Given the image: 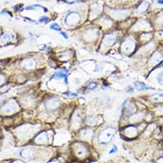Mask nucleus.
Here are the masks:
<instances>
[{"mask_svg":"<svg viewBox=\"0 0 163 163\" xmlns=\"http://www.w3.org/2000/svg\"><path fill=\"white\" fill-rule=\"evenodd\" d=\"M85 35L87 39L89 41H93L97 37V32L94 30H89L86 32Z\"/></svg>","mask_w":163,"mask_h":163,"instance_id":"aec40b11","label":"nucleus"},{"mask_svg":"<svg viewBox=\"0 0 163 163\" xmlns=\"http://www.w3.org/2000/svg\"><path fill=\"white\" fill-rule=\"evenodd\" d=\"M151 100L156 102H163V94L155 93L151 97Z\"/></svg>","mask_w":163,"mask_h":163,"instance_id":"4be33fe9","label":"nucleus"},{"mask_svg":"<svg viewBox=\"0 0 163 163\" xmlns=\"http://www.w3.org/2000/svg\"><path fill=\"white\" fill-rule=\"evenodd\" d=\"M49 141H50V138H49V135L46 131L41 132L37 134L34 138V142L37 145H46L48 143Z\"/></svg>","mask_w":163,"mask_h":163,"instance_id":"6e6552de","label":"nucleus"},{"mask_svg":"<svg viewBox=\"0 0 163 163\" xmlns=\"http://www.w3.org/2000/svg\"><path fill=\"white\" fill-rule=\"evenodd\" d=\"M122 46L125 51H130L134 48V43L132 41L128 40L125 41Z\"/></svg>","mask_w":163,"mask_h":163,"instance_id":"6ab92c4d","label":"nucleus"},{"mask_svg":"<svg viewBox=\"0 0 163 163\" xmlns=\"http://www.w3.org/2000/svg\"><path fill=\"white\" fill-rule=\"evenodd\" d=\"M88 122L89 125H94V124H95L96 120L94 117H88Z\"/></svg>","mask_w":163,"mask_h":163,"instance_id":"a878e982","label":"nucleus"},{"mask_svg":"<svg viewBox=\"0 0 163 163\" xmlns=\"http://www.w3.org/2000/svg\"><path fill=\"white\" fill-rule=\"evenodd\" d=\"M157 3L159 5H163V0H157Z\"/></svg>","mask_w":163,"mask_h":163,"instance_id":"7c9ffc66","label":"nucleus"},{"mask_svg":"<svg viewBox=\"0 0 163 163\" xmlns=\"http://www.w3.org/2000/svg\"><path fill=\"white\" fill-rule=\"evenodd\" d=\"M50 28L52 30H57V31H60V30H61V28L60 27V26L58 24H53L50 26Z\"/></svg>","mask_w":163,"mask_h":163,"instance_id":"393cba45","label":"nucleus"},{"mask_svg":"<svg viewBox=\"0 0 163 163\" xmlns=\"http://www.w3.org/2000/svg\"><path fill=\"white\" fill-rule=\"evenodd\" d=\"M72 125L74 128H78L80 125L82 121V116L80 112L77 111L73 114V118H72Z\"/></svg>","mask_w":163,"mask_h":163,"instance_id":"9b49d317","label":"nucleus"},{"mask_svg":"<svg viewBox=\"0 0 163 163\" xmlns=\"http://www.w3.org/2000/svg\"><path fill=\"white\" fill-rule=\"evenodd\" d=\"M134 85H135V88H136V89L139 91H148V90L153 89L149 85H146L145 83L141 82H138V81L135 82Z\"/></svg>","mask_w":163,"mask_h":163,"instance_id":"dca6fc26","label":"nucleus"},{"mask_svg":"<svg viewBox=\"0 0 163 163\" xmlns=\"http://www.w3.org/2000/svg\"><path fill=\"white\" fill-rule=\"evenodd\" d=\"M81 16L77 12H71L67 14L66 17L65 22L66 24L70 26H74L77 25L80 21Z\"/></svg>","mask_w":163,"mask_h":163,"instance_id":"423d86ee","label":"nucleus"},{"mask_svg":"<svg viewBox=\"0 0 163 163\" xmlns=\"http://www.w3.org/2000/svg\"><path fill=\"white\" fill-rule=\"evenodd\" d=\"M116 151H117V147H116V146H115V145H114V146H113L112 149H111V150L109 151V154H114V153H115Z\"/></svg>","mask_w":163,"mask_h":163,"instance_id":"cd10ccee","label":"nucleus"},{"mask_svg":"<svg viewBox=\"0 0 163 163\" xmlns=\"http://www.w3.org/2000/svg\"><path fill=\"white\" fill-rule=\"evenodd\" d=\"M157 80L159 84L163 85V71L159 73Z\"/></svg>","mask_w":163,"mask_h":163,"instance_id":"b1692460","label":"nucleus"},{"mask_svg":"<svg viewBox=\"0 0 163 163\" xmlns=\"http://www.w3.org/2000/svg\"><path fill=\"white\" fill-rule=\"evenodd\" d=\"M60 34H62V36L64 37V38H65V39H67V34L66 33H64V32H60Z\"/></svg>","mask_w":163,"mask_h":163,"instance_id":"c756f323","label":"nucleus"},{"mask_svg":"<svg viewBox=\"0 0 163 163\" xmlns=\"http://www.w3.org/2000/svg\"><path fill=\"white\" fill-rule=\"evenodd\" d=\"M20 157L28 161H32L35 159L36 151L32 148H26L22 149L20 153Z\"/></svg>","mask_w":163,"mask_h":163,"instance_id":"39448f33","label":"nucleus"},{"mask_svg":"<svg viewBox=\"0 0 163 163\" xmlns=\"http://www.w3.org/2000/svg\"><path fill=\"white\" fill-rule=\"evenodd\" d=\"M1 109L3 112L6 114H12L18 111L20 109V105L16 101L10 100L3 105Z\"/></svg>","mask_w":163,"mask_h":163,"instance_id":"20e7f679","label":"nucleus"},{"mask_svg":"<svg viewBox=\"0 0 163 163\" xmlns=\"http://www.w3.org/2000/svg\"><path fill=\"white\" fill-rule=\"evenodd\" d=\"M163 59V56L160 51H156L155 52L153 56L151 57L150 59V64L152 65H155V64H157L160 63L162 60Z\"/></svg>","mask_w":163,"mask_h":163,"instance_id":"ddd939ff","label":"nucleus"},{"mask_svg":"<svg viewBox=\"0 0 163 163\" xmlns=\"http://www.w3.org/2000/svg\"><path fill=\"white\" fill-rule=\"evenodd\" d=\"M4 81H5L4 76L0 75V85H1L2 84H3V83H4Z\"/></svg>","mask_w":163,"mask_h":163,"instance_id":"c85d7f7f","label":"nucleus"},{"mask_svg":"<svg viewBox=\"0 0 163 163\" xmlns=\"http://www.w3.org/2000/svg\"><path fill=\"white\" fill-rule=\"evenodd\" d=\"M116 41V37L112 34H109L105 36L103 40V43L106 46H111L114 44Z\"/></svg>","mask_w":163,"mask_h":163,"instance_id":"f8f14e48","label":"nucleus"},{"mask_svg":"<svg viewBox=\"0 0 163 163\" xmlns=\"http://www.w3.org/2000/svg\"><path fill=\"white\" fill-rule=\"evenodd\" d=\"M94 134V130L91 128H85L80 131V136L82 139L91 141L93 139Z\"/></svg>","mask_w":163,"mask_h":163,"instance_id":"9d476101","label":"nucleus"},{"mask_svg":"<svg viewBox=\"0 0 163 163\" xmlns=\"http://www.w3.org/2000/svg\"><path fill=\"white\" fill-rule=\"evenodd\" d=\"M67 72L66 71H60L59 72H57L54 75H53L51 76V79L53 78H57V79H61V78H64L66 80V78H67Z\"/></svg>","mask_w":163,"mask_h":163,"instance_id":"a211bd4d","label":"nucleus"},{"mask_svg":"<svg viewBox=\"0 0 163 163\" xmlns=\"http://www.w3.org/2000/svg\"><path fill=\"white\" fill-rule=\"evenodd\" d=\"M128 14V11L126 10H112V17L116 19L123 18V17L126 16Z\"/></svg>","mask_w":163,"mask_h":163,"instance_id":"2eb2a0df","label":"nucleus"},{"mask_svg":"<svg viewBox=\"0 0 163 163\" xmlns=\"http://www.w3.org/2000/svg\"><path fill=\"white\" fill-rule=\"evenodd\" d=\"M22 102L26 106H32L33 104V98L30 96H26L22 100Z\"/></svg>","mask_w":163,"mask_h":163,"instance_id":"412c9836","label":"nucleus"},{"mask_svg":"<svg viewBox=\"0 0 163 163\" xmlns=\"http://www.w3.org/2000/svg\"><path fill=\"white\" fill-rule=\"evenodd\" d=\"M37 130L35 125L26 123L16 128V134L20 139H27L35 134Z\"/></svg>","mask_w":163,"mask_h":163,"instance_id":"f257e3e1","label":"nucleus"},{"mask_svg":"<svg viewBox=\"0 0 163 163\" xmlns=\"http://www.w3.org/2000/svg\"><path fill=\"white\" fill-rule=\"evenodd\" d=\"M97 85H98V84L96 82H90L88 85H87V89L90 90H93L95 88H96Z\"/></svg>","mask_w":163,"mask_h":163,"instance_id":"5701e85b","label":"nucleus"},{"mask_svg":"<svg viewBox=\"0 0 163 163\" xmlns=\"http://www.w3.org/2000/svg\"><path fill=\"white\" fill-rule=\"evenodd\" d=\"M36 62L31 58L25 59L21 62V66L26 70H32L36 67Z\"/></svg>","mask_w":163,"mask_h":163,"instance_id":"1a4fd4ad","label":"nucleus"},{"mask_svg":"<svg viewBox=\"0 0 163 163\" xmlns=\"http://www.w3.org/2000/svg\"><path fill=\"white\" fill-rule=\"evenodd\" d=\"M125 91L127 93H132L134 91V89L131 86H127L125 89Z\"/></svg>","mask_w":163,"mask_h":163,"instance_id":"bb28decb","label":"nucleus"},{"mask_svg":"<svg viewBox=\"0 0 163 163\" xmlns=\"http://www.w3.org/2000/svg\"><path fill=\"white\" fill-rule=\"evenodd\" d=\"M67 1H69L70 3H73L77 1H78V0H67Z\"/></svg>","mask_w":163,"mask_h":163,"instance_id":"2f4dec72","label":"nucleus"},{"mask_svg":"<svg viewBox=\"0 0 163 163\" xmlns=\"http://www.w3.org/2000/svg\"><path fill=\"white\" fill-rule=\"evenodd\" d=\"M124 131H125V134L127 136H130V137H134V136L138 134L137 128L133 126L127 127L126 128H125Z\"/></svg>","mask_w":163,"mask_h":163,"instance_id":"f3484780","label":"nucleus"},{"mask_svg":"<svg viewBox=\"0 0 163 163\" xmlns=\"http://www.w3.org/2000/svg\"><path fill=\"white\" fill-rule=\"evenodd\" d=\"M74 151L78 157L84 158L88 153V149L85 144L77 142L74 145Z\"/></svg>","mask_w":163,"mask_h":163,"instance_id":"7ed1b4c3","label":"nucleus"},{"mask_svg":"<svg viewBox=\"0 0 163 163\" xmlns=\"http://www.w3.org/2000/svg\"><path fill=\"white\" fill-rule=\"evenodd\" d=\"M149 6H150V3L149 2L144 1L141 3H140L139 5L137 7L136 12H137V13L139 14H143L145 12H146L148 9L149 8Z\"/></svg>","mask_w":163,"mask_h":163,"instance_id":"4468645a","label":"nucleus"},{"mask_svg":"<svg viewBox=\"0 0 163 163\" xmlns=\"http://www.w3.org/2000/svg\"><path fill=\"white\" fill-rule=\"evenodd\" d=\"M61 101L58 98L52 97L45 102V108L49 111H53L57 109L60 105Z\"/></svg>","mask_w":163,"mask_h":163,"instance_id":"0eeeda50","label":"nucleus"},{"mask_svg":"<svg viewBox=\"0 0 163 163\" xmlns=\"http://www.w3.org/2000/svg\"><path fill=\"white\" fill-rule=\"evenodd\" d=\"M116 132V130L114 128H106L100 132L99 136H98V141L103 145L107 144L111 141Z\"/></svg>","mask_w":163,"mask_h":163,"instance_id":"f03ea898","label":"nucleus"}]
</instances>
